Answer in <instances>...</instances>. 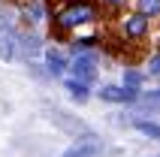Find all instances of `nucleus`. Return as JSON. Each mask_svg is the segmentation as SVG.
I'll return each instance as SVG.
<instances>
[{
  "instance_id": "nucleus-12",
  "label": "nucleus",
  "mask_w": 160,
  "mask_h": 157,
  "mask_svg": "<svg viewBox=\"0 0 160 157\" xmlns=\"http://www.w3.org/2000/svg\"><path fill=\"white\" fill-rule=\"evenodd\" d=\"M124 85L133 88V91H139V85H142V73H139V70H127L124 73Z\"/></svg>"
},
{
  "instance_id": "nucleus-3",
  "label": "nucleus",
  "mask_w": 160,
  "mask_h": 157,
  "mask_svg": "<svg viewBox=\"0 0 160 157\" xmlns=\"http://www.w3.org/2000/svg\"><path fill=\"white\" fill-rule=\"evenodd\" d=\"M148 15H142V12H127L124 18H121V36L124 39H145L148 36Z\"/></svg>"
},
{
  "instance_id": "nucleus-11",
  "label": "nucleus",
  "mask_w": 160,
  "mask_h": 157,
  "mask_svg": "<svg viewBox=\"0 0 160 157\" xmlns=\"http://www.w3.org/2000/svg\"><path fill=\"white\" fill-rule=\"evenodd\" d=\"M18 43L24 45V52L30 54V58H36V54H39V39H36L33 33H21V36H18Z\"/></svg>"
},
{
  "instance_id": "nucleus-17",
  "label": "nucleus",
  "mask_w": 160,
  "mask_h": 157,
  "mask_svg": "<svg viewBox=\"0 0 160 157\" xmlns=\"http://www.w3.org/2000/svg\"><path fill=\"white\" fill-rule=\"evenodd\" d=\"M106 6H127V0H103Z\"/></svg>"
},
{
  "instance_id": "nucleus-6",
  "label": "nucleus",
  "mask_w": 160,
  "mask_h": 157,
  "mask_svg": "<svg viewBox=\"0 0 160 157\" xmlns=\"http://www.w3.org/2000/svg\"><path fill=\"white\" fill-rule=\"evenodd\" d=\"M100 154H103V145H100L97 136H91V139H79L67 154H61V157H100Z\"/></svg>"
},
{
  "instance_id": "nucleus-13",
  "label": "nucleus",
  "mask_w": 160,
  "mask_h": 157,
  "mask_svg": "<svg viewBox=\"0 0 160 157\" xmlns=\"http://www.w3.org/2000/svg\"><path fill=\"white\" fill-rule=\"evenodd\" d=\"M0 58L3 61H12L15 58V43L12 39H0Z\"/></svg>"
},
{
  "instance_id": "nucleus-15",
  "label": "nucleus",
  "mask_w": 160,
  "mask_h": 157,
  "mask_svg": "<svg viewBox=\"0 0 160 157\" xmlns=\"http://www.w3.org/2000/svg\"><path fill=\"white\" fill-rule=\"evenodd\" d=\"M148 76L160 78V54H151V58H148Z\"/></svg>"
},
{
  "instance_id": "nucleus-16",
  "label": "nucleus",
  "mask_w": 160,
  "mask_h": 157,
  "mask_svg": "<svg viewBox=\"0 0 160 157\" xmlns=\"http://www.w3.org/2000/svg\"><path fill=\"white\" fill-rule=\"evenodd\" d=\"M145 100H148V103H160V91H148Z\"/></svg>"
},
{
  "instance_id": "nucleus-1",
  "label": "nucleus",
  "mask_w": 160,
  "mask_h": 157,
  "mask_svg": "<svg viewBox=\"0 0 160 157\" xmlns=\"http://www.w3.org/2000/svg\"><path fill=\"white\" fill-rule=\"evenodd\" d=\"M88 21H94V6L91 3H70L54 15V24L61 30H76L79 24H88Z\"/></svg>"
},
{
  "instance_id": "nucleus-14",
  "label": "nucleus",
  "mask_w": 160,
  "mask_h": 157,
  "mask_svg": "<svg viewBox=\"0 0 160 157\" xmlns=\"http://www.w3.org/2000/svg\"><path fill=\"white\" fill-rule=\"evenodd\" d=\"M24 12H27V18H30V21H39V18L45 15V12H42V3H39V0H33V3H30Z\"/></svg>"
},
{
  "instance_id": "nucleus-2",
  "label": "nucleus",
  "mask_w": 160,
  "mask_h": 157,
  "mask_svg": "<svg viewBox=\"0 0 160 157\" xmlns=\"http://www.w3.org/2000/svg\"><path fill=\"white\" fill-rule=\"evenodd\" d=\"M70 73H72V78L76 82H82V85H94L97 82V58L91 52H82L79 58H72L70 61Z\"/></svg>"
},
{
  "instance_id": "nucleus-5",
  "label": "nucleus",
  "mask_w": 160,
  "mask_h": 157,
  "mask_svg": "<svg viewBox=\"0 0 160 157\" xmlns=\"http://www.w3.org/2000/svg\"><path fill=\"white\" fill-rule=\"evenodd\" d=\"M100 100H106V103H136L139 91H133L127 85H103L100 88Z\"/></svg>"
},
{
  "instance_id": "nucleus-18",
  "label": "nucleus",
  "mask_w": 160,
  "mask_h": 157,
  "mask_svg": "<svg viewBox=\"0 0 160 157\" xmlns=\"http://www.w3.org/2000/svg\"><path fill=\"white\" fill-rule=\"evenodd\" d=\"M0 33H3V27H0Z\"/></svg>"
},
{
  "instance_id": "nucleus-4",
  "label": "nucleus",
  "mask_w": 160,
  "mask_h": 157,
  "mask_svg": "<svg viewBox=\"0 0 160 157\" xmlns=\"http://www.w3.org/2000/svg\"><path fill=\"white\" fill-rule=\"evenodd\" d=\"M48 118H52L63 133H70V136H76V139H91V136H94L79 118H72V115H67V112H58V109H54V112H48Z\"/></svg>"
},
{
  "instance_id": "nucleus-7",
  "label": "nucleus",
  "mask_w": 160,
  "mask_h": 157,
  "mask_svg": "<svg viewBox=\"0 0 160 157\" xmlns=\"http://www.w3.org/2000/svg\"><path fill=\"white\" fill-rule=\"evenodd\" d=\"M42 61H45V70L52 73V76H63V73L70 70V61L63 58V52H61V48H45Z\"/></svg>"
},
{
  "instance_id": "nucleus-10",
  "label": "nucleus",
  "mask_w": 160,
  "mask_h": 157,
  "mask_svg": "<svg viewBox=\"0 0 160 157\" xmlns=\"http://www.w3.org/2000/svg\"><path fill=\"white\" fill-rule=\"evenodd\" d=\"M136 12L142 15H160V0H136Z\"/></svg>"
},
{
  "instance_id": "nucleus-8",
  "label": "nucleus",
  "mask_w": 160,
  "mask_h": 157,
  "mask_svg": "<svg viewBox=\"0 0 160 157\" xmlns=\"http://www.w3.org/2000/svg\"><path fill=\"white\" fill-rule=\"evenodd\" d=\"M63 85H67V91H70V97H72V100H79V103H85V100L91 97L88 85H82V82H76V78H67Z\"/></svg>"
},
{
  "instance_id": "nucleus-9",
  "label": "nucleus",
  "mask_w": 160,
  "mask_h": 157,
  "mask_svg": "<svg viewBox=\"0 0 160 157\" xmlns=\"http://www.w3.org/2000/svg\"><path fill=\"white\" fill-rule=\"evenodd\" d=\"M133 127L142 136H151V139H160V124H154V121H145V118H136L133 121Z\"/></svg>"
}]
</instances>
